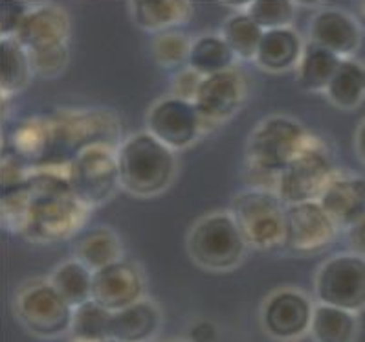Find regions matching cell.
<instances>
[{"label": "cell", "instance_id": "1", "mask_svg": "<svg viewBox=\"0 0 365 342\" xmlns=\"http://www.w3.org/2000/svg\"><path fill=\"white\" fill-rule=\"evenodd\" d=\"M86 212L68 177L50 169L35 171L19 186L2 191L4 226L34 241L68 238L83 225Z\"/></svg>", "mask_w": 365, "mask_h": 342}, {"label": "cell", "instance_id": "2", "mask_svg": "<svg viewBox=\"0 0 365 342\" xmlns=\"http://www.w3.org/2000/svg\"><path fill=\"white\" fill-rule=\"evenodd\" d=\"M309 139V133L292 118L272 116L261 121L250 136L246 149L248 178L254 190L277 195L281 171L305 148Z\"/></svg>", "mask_w": 365, "mask_h": 342}, {"label": "cell", "instance_id": "3", "mask_svg": "<svg viewBox=\"0 0 365 342\" xmlns=\"http://www.w3.org/2000/svg\"><path fill=\"white\" fill-rule=\"evenodd\" d=\"M118 171L125 190L150 197L168 190L175 177L176 161L168 146L145 131L125 140L118 149Z\"/></svg>", "mask_w": 365, "mask_h": 342}, {"label": "cell", "instance_id": "4", "mask_svg": "<svg viewBox=\"0 0 365 342\" xmlns=\"http://www.w3.org/2000/svg\"><path fill=\"white\" fill-rule=\"evenodd\" d=\"M246 241L230 213H213L197 223L187 238V252L197 265L228 271L241 263Z\"/></svg>", "mask_w": 365, "mask_h": 342}, {"label": "cell", "instance_id": "5", "mask_svg": "<svg viewBox=\"0 0 365 342\" xmlns=\"http://www.w3.org/2000/svg\"><path fill=\"white\" fill-rule=\"evenodd\" d=\"M232 217L246 245L261 251L283 247L284 206L272 191L248 190L232 203Z\"/></svg>", "mask_w": 365, "mask_h": 342}, {"label": "cell", "instance_id": "6", "mask_svg": "<svg viewBox=\"0 0 365 342\" xmlns=\"http://www.w3.org/2000/svg\"><path fill=\"white\" fill-rule=\"evenodd\" d=\"M334 177L331 156L318 140L310 136L305 148L281 171L277 197L287 206L319 201Z\"/></svg>", "mask_w": 365, "mask_h": 342}, {"label": "cell", "instance_id": "7", "mask_svg": "<svg viewBox=\"0 0 365 342\" xmlns=\"http://www.w3.org/2000/svg\"><path fill=\"white\" fill-rule=\"evenodd\" d=\"M66 177L86 208L103 204L120 184L118 153L105 144L88 146L70 161Z\"/></svg>", "mask_w": 365, "mask_h": 342}, {"label": "cell", "instance_id": "8", "mask_svg": "<svg viewBox=\"0 0 365 342\" xmlns=\"http://www.w3.org/2000/svg\"><path fill=\"white\" fill-rule=\"evenodd\" d=\"M319 303L358 313L365 308V258L360 254L334 256L316 276Z\"/></svg>", "mask_w": 365, "mask_h": 342}, {"label": "cell", "instance_id": "9", "mask_svg": "<svg viewBox=\"0 0 365 342\" xmlns=\"http://www.w3.org/2000/svg\"><path fill=\"white\" fill-rule=\"evenodd\" d=\"M15 311L28 333L39 338L63 337L72 329L73 308L50 282L35 283L22 291Z\"/></svg>", "mask_w": 365, "mask_h": 342}, {"label": "cell", "instance_id": "10", "mask_svg": "<svg viewBox=\"0 0 365 342\" xmlns=\"http://www.w3.org/2000/svg\"><path fill=\"white\" fill-rule=\"evenodd\" d=\"M336 223L318 201L284 206L283 248L292 252H318L336 238Z\"/></svg>", "mask_w": 365, "mask_h": 342}, {"label": "cell", "instance_id": "11", "mask_svg": "<svg viewBox=\"0 0 365 342\" xmlns=\"http://www.w3.org/2000/svg\"><path fill=\"white\" fill-rule=\"evenodd\" d=\"M147 131L175 151L187 148L198 139L202 131V120L191 101L171 96L150 109L147 114Z\"/></svg>", "mask_w": 365, "mask_h": 342}, {"label": "cell", "instance_id": "12", "mask_svg": "<svg viewBox=\"0 0 365 342\" xmlns=\"http://www.w3.org/2000/svg\"><path fill=\"white\" fill-rule=\"evenodd\" d=\"M314 306L299 291L284 289L272 295L262 308V328L277 341H297L310 331Z\"/></svg>", "mask_w": 365, "mask_h": 342}, {"label": "cell", "instance_id": "13", "mask_svg": "<svg viewBox=\"0 0 365 342\" xmlns=\"http://www.w3.org/2000/svg\"><path fill=\"white\" fill-rule=\"evenodd\" d=\"M142 295V273L130 261H116L101 271H96L92 278V300L112 313L140 302Z\"/></svg>", "mask_w": 365, "mask_h": 342}, {"label": "cell", "instance_id": "14", "mask_svg": "<svg viewBox=\"0 0 365 342\" xmlns=\"http://www.w3.org/2000/svg\"><path fill=\"white\" fill-rule=\"evenodd\" d=\"M245 98V83L233 69L204 78L198 87L193 105L204 124H220L228 120L241 107Z\"/></svg>", "mask_w": 365, "mask_h": 342}, {"label": "cell", "instance_id": "15", "mask_svg": "<svg viewBox=\"0 0 365 342\" xmlns=\"http://www.w3.org/2000/svg\"><path fill=\"white\" fill-rule=\"evenodd\" d=\"M70 34L68 15L56 6H39L30 9L15 34V39L28 54L44 52L65 46Z\"/></svg>", "mask_w": 365, "mask_h": 342}, {"label": "cell", "instance_id": "16", "mask_svg": "<svg viewBox=\"0 0 365 342\" xmlns=\"http://www.w3.org/2000/svg\"><path fill=\"white\" fill-rule=\"evenodd\" d=\"M310 43L339 57H349L360 46V28L344 11L323 9L310 22Z\"/></svg>", "mask_w": 365, "mask_h": 342}, {"label": "cell", "instance_id": "17", "mask_svg": "<svg viewBox=\"0 0 365 342\" xmlns=\"http://www.w3.org/2000/svg\"><path fill=\"white\" fill-rule=\"evenodd\" d=\"M336 226H352L365 216V178L338 177L327 186L318 201Z\"/></svg>", "mask_w": 365, "mask_h": 342}, {"label": "cell", "instance_id": "18", "mask_svg": "<svg viewBox=\"0 0 365 342\" xmlns=\"http://www.w3.org/2000/svg\"><path fill=\"white\" fill-rule=\"evenodd\" d=\"M158 308L149 300H140L129 308L112 313L108 338L120 342H149L160 329Z\"/></svg>", "mask_w": 365, "mask_h": 342}, {"label": "cell", "instance_id": "19", "mask_svg": "<svg viewBox=\"0 0 365 342\" xmlns=\"http://www.w3.org/2000/svg\"><path fill=\"white\" fill-rule=\"evenodd\" d=\"M303 50L305 46L292 28L264 31L255 63L268 72H284L301 63Z\"/></svg>", "mask_w": 365, "mask_h": 342}, {"label": "cell", "instance_id": "20", "mask_svg": "<svg viewBox=\"0 0 365 342\" xmlns=\"http://www.w3.org/2000/svg\"><path fill=\"white\" fill-rule=\"evenodd\" d=\"M309 333L314 342H354L358 337L356 313L318 303Z\"/></svg>", "mask_w": 365, "mask_h": 342}, {"label": "cell", "instance_id": "21", "mask_svg": "<svg viewBox=\"0 0 365 342\" xmlns=\"http://www.w3.org/2000/svg\"><path fill=\"white\" fill-rule=\"evenodd\" d=\"M130 8L134 22L149 31L168 30L191 15V4L182 0H140L133 2Z\"/></svg>", "mask_w": 365, "mask_h": 342}, {"label": "cell", "instance_id": "22", "mask_svg": "<svg viewBox=\"0 0 365 342\" xmlns=\"http://www.w3.org/2000/svg\"><path fill=\"white\" fill-rule=\"evenodd\" d=\"M76 260L92 273L121 260V245L118 236L108 228H94L76 243Z\"/></svg>", "mask_w": 365, "mask_h": 342}, {"label": "cell", "instance_id": "23", "mask_svg": "<svg viewBox=\"0 0 365 342\" xmlns=\"http://www.w3.org/2000/svg\"><path fill=\"white\" fill-rule=\"evenodd\" d=\"M233 59H235V56L222 37L202 35L191 43L187 66L202 78H210V76L220 74V72L232 69Z\"/></svg>", "mask_w": 365, "mask_h": 342}, {"label": "cell", "instance_id": "24", "mask_svg": "<svg viewBox=\"0 0 365 342\" xmlns=\"http://www.w3.org/2000/svg\"><path fill=\"white\" fill-rule=\"evenodd\" d=\"M341 57L332 54L327 48L318 46V44L309 43L303 50V57L299 63V72H297V79L299 85L305 91H327L329 83H331L332 76L336 74Z\"/></svg>", "mask_w": 365, "mask_h": 342}, {"label": "cell", "instance_id": "25", "mask_svg": "<svg viewBox=\"0 0 365 342\" xmlns=\"http://www.w3.org/2000/svg\"><path fill=\"white\" fill-rule=\"evenodd\" d=\"M325 92L336 107L356 109L365 98V66L354 59H341Z\"/></svg>", "mask_w": 365, "mask_h": 342}, {"label": "cell", "instance_id": "26", "mask_svg": "<svg viewBox=\"0 0 365 342\" xmlns=\"http://www.w3.org/2000/svg\"><path fill=\"white\" fill-rule=\"evenodd\" d=\"M92 278L94 273L81 261L70 260L56 268L50 283L73 309L92 300Z\"/></svg>", "mask_w": 365, "mask_h": 342}, {"label": "cell", "instance_id": "27", "mask_svg": "<svg viewBox=\"0 0 365 342\" xmlns=\"http://www.w3.org/2000/svg\"><path fill=\"white\" fill-rule=\"evenodd\" d=\"M0 85L2 94H15L30 83L31 61L30 54L21 46L15 37H6L0 43Z\"/></svg>", "mask_w": 365, "mask_h": 342}, {"label": "cell", "instance_id": "28", "mask_svg": "<svg viewBox=\"0 0 365 342\" xmlns=\"http://www.w3.org/2000/svg\"><path fill=\"white\" fill-rule=\"evenodd\" d=\"M262 34L264 30L248 14H237L224 22L220 37L226 41L233 56L242 61H255Z\"/></svg>", "mask_w": 365, "mask_h": 342}, {"label": "cell", "instance_id": "29", "mask_svg": "<svg viewBox=\"0 0 365 342\" xmlns=\"http://www.w3.org/2000/svg\"><path fill=\"white\" fill-rule=\"evenodd\" d=\"M112 311L101 308L98 302L88 300L83 306L73 309L72 333L73 341L79 342H99L108 338L110 333Z\"/></svg>", "mask_w": 365, "mask_h": 342}, {"label": "cell", "instance_id": "30", "mask_svg": "<svg viewBox=\"0 0 365 342\" xmlns=\"http://www.w3.org/2000/svg\"><path fill=\"white\" fill-rule=\"evenodd\" d=\"M246 14L264 31L284 30L296 19V4L288 0H255L246 6Z\"/></svg>", "mask_w": 365, "mask_h": 342}, {"label": "cell", "instance_id": "31", "mask_svg": "<svg viewBox=\"0 0 365 342\" xmlns=\"http://www.w3.org/2000/svg\"><path fill=\"white\" fill-rule=\"evenodd\" d=\"M191 44L180 31H163L153 43V54L160 65L173 66L182 61H187Z\"/></svg>", "mask_w": 365, "mask_h": 342}, {"label": "cell", "instance_id": "32", "mask_svg": "<svg viewBox=\"0 0 365 342\" xmlns=\"http://www.w3.org/2000/svg\"><path fill=\"white\" fill-rule=\"evenodd\" d=\"M31 70L39 76H57L65 70L68 63V48L59 46L53 50H44V52L30 54Z\"/></svg>", "mask_w": 365, "mask_h": 342}, {"label": "cell", "instance_id": "33", "mask_svg": "<svg viewBox=\"0 0 365 342\" xmlns=\"http://www.w3.org/2000/svg\"><path fill=\"white\" fill-rule=\"evenodd\" d=\"M28 14H30V8H28L26 2L2 0L0 2V34H2V39L15 37Z\"/></svg>", "mask_w": 365, "mask_h": 342}, {"label": "cell", "instance_id": "34", "mask_svg": "<svg viewBox=\"0 0 365 342\" xmlns=\"http://www.w3.org/2000/svg\"><path fill=\"white\" fill-rule=\"evenodd\" d=\"M202 79V76L197 74L195 70H184V72H180V74L175 78V81H173V96L178 98V100L191 101V104H193Z\"/></svg>", "mask_w": 365, "mask_h": 342}, {"label": "cell", "instance_id": "35", "mask_svg": "<svg viewBox=\"0 0 365 342\" xmlns=\"http://www.w3.org/2000/svg\"><path fill=\"white\" fill-rule=\"evenodd\" d=\"M217 337L219 331L210 321H198L190 328V342H215Z\"/></svg>", "mask_w": 365, "mask_h": 342}, {"label": "cell", "instance_id": "36", "mask_svg": "<svg viewBox=\"0 0 365 342\" xmlns=\"http://www.w3.org/2000/svg\"><path fill=\"white\" fill-rule=\"evenodd\" d=\"M347 239L356 254H365V216L361 217L360 221H356L352 226L347 228Z\"/></svg>", "mask_w": 365, "mask_h": 342}, {"label": "cell", "instance_id": "37", "mask_svg": "<svg viewBox=\"0 0 365 342\" xmlns=\"http://www.w3.org/2000/svg\"><path fill=\"white\" fill-rule=\"evenodd\" d=\"M356 151L358 156L361 159V162L365 164V121L358 127V133H356Z\"/></svg>", "mask_w": 365, "mask_h": 342}, {"label": "cell", "instance_id": "38", "mask_svg": "<svg viewBox=\"0 0 365 342\" xmlns=\"http://www.w3.org/2000/svg\"><path fill=\"white\" fill-rule=\"evenodd\" d=\"M360 9H361V21H364V24H365V2L364 4H360Z\"/></svg>", "mask_w": 365, "mask_h": 342}, {"label": "cell", "instance_id": "39", "mask_svg": "<svg viewBox=\"0 0 365 342\" xmlns=\"http://www.w3.org/2000/svg\"><path fill=\"white\" fill-rule=\"evenodd\" d=\"M72 342H79V341H72ZM99 342H120V341H114V338H105V341H99Z\"/></svg>", "mask_w": 365, "mask_h": 342}]
</instances>
